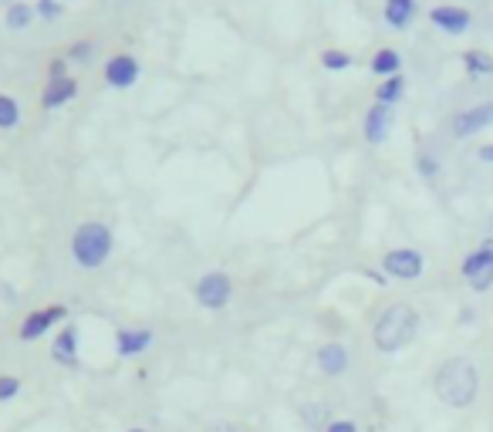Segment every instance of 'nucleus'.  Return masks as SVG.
I'll return each instance as SVG.
<instances>
[{"mask_svg":"<svg viewBox=\"0 0 493 432\" xmlns=\"http://www.w3.org/2000/svg\"><path fill=\"white\" fill-rule=\"evenodd\" d=\"M432 392L449 409H470L480 399V369L470 358H447L432 378Z\"/></svg>","mask_w":493,"mask_h":432,"instance_id":"f257e3e1","label":"nucleus"},{"mask_svg":"<svg viewBox=\"0 0 493 432\" xmlns=\"http://www.w3.org/2000/svg\"><path fill=\"white\" fill-rule=\"evenodd\" d=\"M419 335V314L409 304H389L372 328V341L382 355H396L405 345H413Z\"/></svg>","mask_w":493,"mask_h":432,"instance_id":"f03ea898","label":"nucleus"},{"mask_svg":"<svg viewBox=\"0 0 493 432\" xmlns=\"http://www.w3.org/2000/svg\"><path fill=\"white\" fill-rule=\"evenodd\" d=\"M115 250V233L102 220H85L71 233V257L81 270H98Z\"/></svg>","mask_w":493,"mask_h":432,"instance_id":"7ed1b4c3","label":"nucleus"},{"mask_svg":"<svg viewBox=\"0 0 493 432\" xmlns=\"http://www.w3.org/2000/svg\"><path fill=\"white\" fill-rule=\"evenodd\" d=\"M193 297H196V304H200V308L223 311L233 297L230 274H223V270H210V274H203V278L196 280V287H193Z\"/></svg>","mask_w":493,"mask_h":432,"instance_id":"20e7f679","label":"nucleus"},{"mask_svg":"<svg viewBox=\"0 0 493 432\" xmlns=\"http://www.w3.org/2000/svg\"><path fill=\"white\" fill-rule=\"evenodd\" d=\"M460 274L466 278V284H470L477 294L490 291L493 287V247L490 244H483V247H477L473 253H466Z\"/></svg>","mask_w":493,"mask_h":432,"instance_id":"39448f33","label":"nucleus"},{"mask_svg":"<svg viewBox=\"0 0 493 432\" xmlns=\"http://www.w3.org/2000/svg\"><path fill=\"white\" fill-rule=\"evenodd\" d=\"M426 270V257L413 247H396L382 257V274L396 280H416Z\"/></svg>","mask_w":493,"mask_h":432,"instance_id":"423d86ee","label":"nucleus"},{"mask_svg":"<svg viewBox=\"0 0 493 432\" xmlns=\"http://www.w3.org/2000/svg\"><path fill=\"white\" fill-rule=\"evenodd\" d=\"M105 85L108 88H115V92H125V88H132L142 75V64L136 54H129V51H119V54H112L105 62Z\"/></svg>","mask_w":493,"mask_h":432,"instance_id":"0eeeda50","label":"nucleus"},{"mask_svg":"<svg viewBox=\"0 0 493 432\" xmlns=\"http://www.w3.org/2000/svg\"><path fill=\"white\" fill-rule=\"evenodd\" d=\"M64 318H68V308H64V304H47V308L31 311V314L21 321L17 335H21V341H38V338H45L54 324H62Z\"/></svg>","mask_w":493,"mask_h":432,"instance_id":"6e6552de","label":"nucleus"},{"mask_svg":"<svg viewBox=\"0 0 493 432\" xmlns=\"http://www.w3.org/2000/svg\"><path fill=\"white\" fill-rule=\"evenodd\" d=\"M490 125H493V102H480V105H470L463 108V112H456L449 129H453L456 139H470V136H477V132L490 129Z\"/></svg>","mask_w":493,"mask_h":432,"instance_id":"1a4fd4ad","label":"nucleus"},{"mask_svg":"<svg viewBox=\"0 0 493 432\" xmlns=\"http://www.w3.org/2000/svg\"><path fill=\"white\" fill-rule=\"evenodd\" d=\"M392 122H396V112L392 105H375L365 112V122H362V132H365V142L369 145H382L389 139V132H392Z\"/></svg>","mask_w":493,"mask_h":432,"instance_id":"9d476101","label":"nucleus"},{"mask_svg":"<svg viewBox=\"0 0 493 432\" xmlns=\"http://www.w3.org/2000/svg\"><path fill=\"white\" fill-rule=\"evenodd\" d=\"M155 335L149 328H119L115 331V352L119 358H139L153 348Z\"/></svg>","mask_w":493,"mask_h":432,"instance_id":"9b49d317","label":"nucleus"},{"mask_svg":"<svg viewBox=\"0 0 493 432\" xmlns=\"http://www.w3.org/2000/svg\"><path fill=\"white\" fill-rule=\"evenodd\" d=\"M430 21L439 28V31L447 34H466L470 31V11L466 7H456V4H439V7H432L430 11Z\"/></svg>","mask_w":493,"mask_h":432,"instance_id":"f8f14e48","label":"nucleus"},{"mask_svg":"<svg viewBox=\"0 0 493 432\" xmlns=\"http://www.w3.org/2000/svg\"><path fill=\"white\" fill-rule=\"evenodd\" d=\"M78 95V81L71 75L68 78H47L45 92H41V108L45 112H54V108L68 105Z\"/></svg>","mask_w":493,"mask_h":432,"instance_id":"ddd939ff","label":"nucleus"},{"mask_svg":"<svg viewBox=\"0 0 493 432\" xmlns=\"http://www.w3.org/2000/svg\"><path fill=\"white\" fill-rule=\"evenodd\" d=\"M51 358H54L58 365H64V369H75L78 365V328L75 324H64L62 331L54 335Z\"/></svg>","mask_w":493,"mask_h":432,"instance_id":"4468645a","label":"nucleus"},{"mask_svg":"<svg viewBox=\"0 0 493 432\" xmlns=\"http://www.w3.org/2000/svg\"><path fill=\"white\" fill-rule=\"evenodd\" d=\"M348 348L345 345H338V341H328V345H322L318 348V369L328 375V378H338V375H345L348 371Z\"/></svg>","mask_w":493,"mask_h":432,"instance_id":"2eb2a0df","label":"nucleus"},{"mask_svg":"<svg viewBox=\"0 0 493 432\" xmlns=\"http://www.w3.org/2000/svg\"><path fill=\"white\" fill-rule=\"evenodd\" d=\"M416 17V0H386V24L396 31H405Z\"/></svg>","mask_w":493,"mask_h":432,"instance_id":"dca6fc26","label":"nucleus"},{"mask_svg":"<svg viewBox=\"0 0 493 432\" xmlns=\"http://www.w3.org/2000/svg\"><path fill=\"white\" fill-rule=\"evenodd\" d=\"M34 17H38L34 4H28V0H14V4L4 11V24H7V31H28Z\"/></svg>","mask_w":493,"mask_h":432,"instance_id":"f3484780","label":"nucleus"},{"mask_svg":"<svg viewBox=\"0 0 493 432\" xmlns=\"http://www.w3.org/2000/svg\"><path fill=\"white\" fill-rule=\"evenodd\" d=\"M402 68V54L396 47H382V51H375V58H372V71L379 78H392L399 75Z\"/></svg>","mask_w":493,"mask_h":432,"instance_id":"a211bd4d","label":"nucleus"},{"mask_svg":"<svg viewBox=\"0 0 493 432\" xmlns=\"http://www.w3.org/2000/svg\"><path fill=\"white\" fill-rule=\"evenodd\" d=\"M402 95H405V78L402 75L382 78V85H375V102L379 105H396Z\"/></svg>","mask_w":493,"mask_h":432,"instance_id":"6ab92c4d","label":"nucleus"},{"mask_svg":"<svg viewBox=\"0 0 493 432\" xmlns=\"http://www.w3.org/2000/svg\"><path fill=\"white\" fill-rule=\"evenodd\" d=\"M463 68H466L473 78L493 75V54H487V51H466V54H463Z\"/></svg>","mask_w":493,"mask_h":432,"instance_id":"aec40b11","label":"nucleus"},{"mask_svg":"<svg viewBox=\"0 0 493 432\" xmlns=\"http://www.w3.org/2000/svg\"><path fill=\"white\" fill-rule=\"evenodd\" d=\"M355 58L348 51H341V47H324L322 51V68L324 71H345V68H352Z\"/></svg>","mask_w":493,"mask_h":432,"instance_id":"412c9836","label":"nucleus"},{"mask_svg":"<svg viewBox=\"0 0 493 432\" xmlns=\"http://www.w3.org/2000/svg\"><path fill=\"white\" fill-rule=\"evenodd\" d=\"M21 122V105L11 95H0V129H14Z\"/></svg>","mask_w":493,"mask_h":432,"instance_id":"4be33fe9","label":"nucleus"},{"mask_svg":"<svg viewBox=\"0 0 493 432\" xmlns=\"http://www.w3.org/2000/svg\"><path fill=\"white\" fill-rule=\"evenodd\" d=\"M301 416L308 419L311 429H322V426H328V422H331V419H328V409H324V405H305V409H301Z\"/></svg>","mask_w":493,"mask_h":432,"instance_id":"5701e85b","label":"nucleus"},{"mask_svg":"<svg viewBox=\"0 0 493 432\" xmlns=\"http://www.w3.org/2000/svg\"><path fill=\"white\" fill-rule=\"evenodd\" d=\"M34 11H38L41 21H54V17L64 14V4L62 0H38V4H34Z\"/></svg>","mask_w":493,"mask_h":432,"instance_id":"b1692460","label":"nucleus"},{"mask_svg":"<svg viewBox=\"0 0 493 432\" xmlns=\"http://www.w3.org/2000/svg\"><path fill=\"white\" fill-rule=\"evenodd\" d=\"M92 54H95L92 41H78V45H71V51H68L64 58H68V62H78V64H88L92 62Z\"/></svg>","mask_w":493,"mask_h":432,"instance_id":"393cba45","label":"nucleus"},{"mask_svg":"<svg viewBox=\"0 0 493 432\" xmlns=\"http://www.w3.org/2000/svg\"><path fill=\"white\" fill-rule=\"evenodd\" d=\"M17 392H21V378H14V375H0V402L17 399Z\"/></svg>","mask_w":493,"mask_h":432,"instance_id":"a878e982","label":"nucleus"},{"mask_svg":"<svg viewBox=\"0 0 493 432\" xmlns=\"http://www.w3.org/2000/svg\"><path fill=\"white\" fill-rule=\"evenodd\" d=\"M416 166H419V176H426V179H432V176L439 172V162H436V155H430V153H419Z\"/></svg>","mask_w":493,"mask_h":432,"instance_id":"bb28decb","label":"nucleus"},{"mask_svg":"<svg viewBox=\"0 0 493 432\" xmlns=\"http://www.w3.org/2000/svg\"><path fill=\"white\" fill-rule=\"evenodd\" d=\"M324 432H358V422H352V419H331L324 426Z\"/></svg>","mask_w":493,"mask_h":432,"instance_id":"cd10ccee","label":"nucleus"},{"mask_svg":"<svg viewBox=\"0 0 493 432\" xmlns=\"http://www.w3.org/2000/svg\"><path fill=\"white\" fill-rule=\"evenodd\" d=\"M47 75L51 78H68V58H54L47 64Z\"/></svg>","mask_w":493,"mask_h":432,"instance_id":"c85d7f7f","label":"nucleus"},{"mask_svg":"<svg viewBox=\"0 0 493 432\" xmlns=\"http://www.w3.org/2000/svg\"><path fill=\"white\" fill-rule=\"evenodd\" d=\"M480 159H483V162H490V166H493V142H490V145H480Z\"/></svg>","mask_w":493,"mask_h":432,"instance_id":"c756f323","label":"nucleus"},{"mask_svg":"<svg viewBox=\"0 0 493 432\" xmlns=\"http://www.w3.org/2000/svg\"><path fill=\"white\" fill-rule=\"evenodd\" d=\"M206 432H233V426L230 422H220V426H210Z\"/></svg>","mask_w":493,"mask_h":432,"instance_id":"7c9ffc66","label":"nucleus"},{"mask_svg":"<svg viewBox=\"0 0 493 432\" xmlns=\"http://www.w3.org/2000/svg\"><path fill=\"white\" fill-rule=\"evenodd\" d=\"M0 4H7V7H11V4H14V0H0Z\"/></svg>","mask_w":493,"mask_h":432,"instance_id":"2f4dec72","label":"nucleus"},{"mask_svg":"<svg viewBox=\"0 0 493 432\" xmlns=\"http://www.w3.org/2000/svg\"><path fill=\"white\" fill-rule=\"evenodd\" d=\"M129 432H146V429H139V426H136V429H129Z\"/></svg>","mask_w":493,"mask_h":432,"instance_id":"473e14b6","label":"nucleus"},{"mask_svg":"<svg viewBox=\"0 0 493 432\" xmlns=\"http://www.w3.org/2000/svg\"><path fill=\"white\" fill-rule=\"evenodd\" d=\"M490 223H493V220H490Z\"/></svg>","mask_w":493,"mask_h":432,"instance_id":"72a5a7b5","label":"nucleus"}]
</instances>
